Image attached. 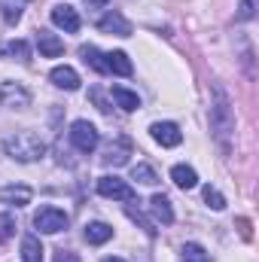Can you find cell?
Segmentation results:
<instances>
[{
    "label": "cell",
    "mask_w": 259,
    "mask_h": 262,
    "mask_svg": "<svg viewBox=\"0 0 259 262\" xmlns=\"http://www.w3.org/2000/svg\"><path fill=\"white\" fill-rule=\"evenodd\" d=\"M15 235V220H12V213H0V241H6V238H12Z\"/></svg>",
    "instance_id": "4316f807"
},
{
    "label": "cell",
    "mask_w": 259,
    "mask_h": 262,
    "mask_svg": "<svg viewBox=\"0 0 259 262\" xmlns=\"http://www.w3.org/2000/svg\"><path fill=\"white\" fill-rule=\"evenodd\" d=\"M98 31H104V34H116V37H131V21L122 15V12L110 9L104 18H98Z\"/></svg>",
    "instance_id": "9c48e42d"
},
{
    "label": "cell",
    "mask_w": 259,
    "mask_h": 262,
    "mask_svg": "<svg viewBox=\"0 0 259 262\" xmlns=\"http://www.w3.org/2000/svg\"><path fill=\"white\" fill-rule=\"evenodd\" d=\"M92 98H95V104H98L101 113H110V107H107V101H104V95H101L98 89H92Z\"/></svg>",
    "instance_id": "83f0119b"
},
{
    "label": "cell",
    "mask_w": 259,
    "mask_h": 262,
    "mask_svg": "<svg viewBox=\"0 0 259 262\" xmlns=\"http://www.w3.org/2000/svg\"><path fill=\"white\" fill-rule=\"evenodd\" d=\"M131 180H137V183H143V186H156L159 183V174H156V168H149V165H134L131 168Z\"/></svg>",
    "instance_id": "7402d4cb"
},
{
    "label": "cell",
    "mask_w": 259,
    "mask_h": 262,
    "mask_svg": "<svg viewBox=\"0 0 259 262\" xmlns=\"http://www.w3.org/2000/svg\"><path fill=\"white\" fill-rule=\"evenodd\" d=\"M101 262H125V259H119V256H110V259H101Z\"/></svg>",
    "instance_id": "4dcf8cb0"
},
{
    "label": "cell",
    "mask_w": 259,
    "mask_h": 262,
    "mask_svg": "<svg viewBox=\"0 0 259 262\" xmlns=\"http://www.w3.org/2000/svg\"><path fill=\"white\" fill-rule=\"evenodd\" d=\"M183 262H210V253L201 247V244H195V241H189V244H183Z\"/></svg>",
    "instance_id": "cb8c5ba5"
},
{
    "label": "cell",
    "mask_w": 259,
    "mask_h": 262,
    "mask_svg": "<svg viewBox=\"0 0 259 262\" xmlns=\"http://www.w3.org/2000/svg\"><path fill=\"white\" fill-rule=\"evenodd\" d=\"M104 61H107V73H119V76H131V61L125 52H110V55H104Z\"/></svg>",
    "instance_id": "d6986e66"
},
{
    "label": "cell",
    "mask_w": 259,
    "mask_h": 262,
    "mask_svg": "<svg viewBox=\"0 0 259 262\" xmlns=\"http://www.w3.org/2000/svg\"><path fill=\"white\" fill-rule=\"evenodd\" d=\"M256 9H259V0H238V18L241 21H250L256 15Z\"/></svg>",
    "instance_id": "484cf974"
},
{
    "label": "cell",
    "mask_w": 259,
    "mask_h": 262,
    "mask_svg": "<svg viewBox=\"0 0 259 262\" xmlns=\"http://www.w3.org/2000/svg\"><path fill=\"white\" fill-rule=\"evenodd\" d=\"M171 180L180 189H195L198 186V174H195V168H189V165H174L171 168Z\"/></svg>",
    "instance_id": "9a60e30c"
},
{
    "label": "cell",
    "mask_w": 259,
    "mask_h": 262,
    "mask_svg": "<svg viewBox=\"0 0 259 262\" xmlns=\"http://www.w3.org/2000/svg\"><path fill=\"white\" fill-rule=\"evenodd\" d=\"M149 134H153V140L159 146H180V140H183V134H180V128L174 122H153Z\"/></svg>",
    "instance_id": "30bf717a"
},
{
    "label": "cell",
    "mask_w": 259,
    "mask_h": 262,
    "mask_svg": "<svg viewBox=\"0 0 259 262\" xmlns=\"http://www.w3.org/2000/svg\"><path fill=\"white\" fill-rule=\"evenodd\" d=\"M67 213L61 207H40L37 213H34V226L43 232V235H58V232H64L67 229Z\"/></svg>",
    "instance_id": "277c9868"
},
{
    "label": "cell",
    "mask_w": 259,
    "mask_h": 262,
    "mask_svg": "<svg viewBox=\"0 0 259 262\" xmlns=\"http://www.w3.org/2000/svg\"><path fill=\"white\" fill-rule=\"evenodd\" d=\"M37 49H40V55L43 58H58V55H64V40H58L52 31H37Z\"/></svg>",
    "instance_id": "8fae6325"
},
{
    "label": "cell",
    "mask_w": 259,
    "mask_h": 262,
    "mask_svg": "<svg viewBox=\"0 0 259 262\" xmlns=\"http://www.w3.org/2000/svg\"><path fill=\"white\" fill-rule=\"evenodd\" d=\"M79 55H82V61L92 67L95 73H107V61H104V55H101L95 46H82V49H79Z\"/></svg>",
    "instance_id": "44dd1931"
},
{
    "label": "cell",
    "mask_w": 259,
    "mask_h": 262,
    "mask_svg": "<svg viewBox=\"0 0 259 262\" xmlns=\"http://www.w3.org/2000/svg\"><path fill=\"white\" fill-rule=\"evenodd\" d=\"M0 55H12V58H18V61H31V46H28L25 40H12V43L0 46Z\"/></svg>",
    "instance_id": "603a6c76"
},
{
    "label": "cell",
    "mask_w": 259,
    "mask_h": 262,
    "mask_svg": "<svg viewBox=\"0 0 259 262\" xmlns=\"http://www.w3.org/2000/svg\"><path fill=\"white\" fill-rule=\"evenodd\" d=\"M70 143L79 149V152H95V146L101 143V134L98 128L89 122V119H76L70 125Z\"/></svg>",
    "instance_id": "3957f363"
},
{
    "label": "cell",
    "mask_w": 259,
    "mask_h": 262,
    "mask_svg": "<svg viewBox=\"0 0 259 262\" xmlns=\"http://www.w3.org/2000/svg\"><path fill=\"white\" fill-rule=\"evenodd\" d=\"M3 152L15 162H40L46 156V143L34 134V131H15L9 137H3Z\"/></svg>",
    "instance_id": "7a4b0ae2"
},
{
    "label": "cell",
    "mask_w": 259,
    "mask_h": 262,
    "mask_svg": "<svg viewBox=\"0 0 259 262\" xmlns=\"http://www.w3.org/2000/svg\"><path fill=\"white\" fill-rule=\"evenodd\" d=\"M49 79H52V85H58V89H64V92H76V89H79V73L67 64L52 67Z\"/></svg>",
    "instance_id": "7c38bea8"
},
{
    "label": "cell",
    "mask_w": 259,
    "mask_h": 262,
    "mask_svg": "<svg viewBox=\"0 0 259 262\" xmlns=\"http://www.w3.org/2000/svg\"><path fill=\"white\" fill-rule=\"evenodd\" d=\"M55 262H79V256L70 253V250H58V253H55Z\"/></svg>",
    "instance_id": "f1b7e54d"
},
{
    "label": "cell",
    "mask_w": 259,
    "mask_h": 262,
    "mask_svg": "<svg viewBox=\"0 0 259 262\" xmlns=\"http://www.w3.org/2000/svg\"><path fill=\"white\" fill-rule=\"evenodd\" d=\"M52 25L61 28L64 34H76L82 21H79V12H76L70 3H55V6H52Z\"/></svg>",
    "instance_id": "ba28073f"
},
{
    "label": "cell",
    "mask_w": 259,
    "mask_h": 262,
    "mask_svg": "<svg viewBox=\"0 0 259 262\" xmlns=\"http://www.w3.org/2000/svg\"><path fill=\"white\" fill-rule=\"evenodd\" d=\"M113 101H116V107H122L125 113H134L137 107H140V98H137V92H131L125 85H113Z\"/></svg>",
    "instance_id": "5bb4252c"
},
{
    "label": "cell",
    "mask_w": 259,
    "mask_h": 262,
    "mask_svg": "<svg viewBox=\"0 0 259 262\" xmlns=\"http://www.w3.org/2000/svg\"><path fill=\"white\" fill-rule=\"evenodd\" d=\"M210 131H213V140L220 143V149L229 152L232 137H235V110H232L229 92L220 82H213V98H210Z\"/></svg>",
    "instance_id": "6da1fadb"
},
{
    "label": "cell",
    "mask_w": 259,
    "mask_h": 262,
    "mask_svg": "<svg viewBox=\"0 0 259 262\" xmlns=\"http://www.w3.org/2000/svg\"><path fill=\"white\" fill-rule=\"evenodd\" d=\"M0 107H6V110H25V107H31V92L21 82H3L0 85Z\"/></svg>",
    "instance_id": "5b68a950"
},
{
    "label": "cell",
    "mask_w": 259,
    "mask_h": 262,
    "mask_svg": "<svg viewBox=\"0 0 259 262\" xmlns=\"http://www.w3.org/2000/svg\"><path fill=\"white\" fill-rule=\"evenodd\" d=\"M0 198H3L6 204L21 207V204L31 201V189H28V186H3V189H0Z\"/></svg>",
    "instance_id": "ffe728a7"
},
{
    "label": "cell",
    "mask_w": 259,
    "mask_h": 262,
    "mask_svg": "<svg viewBox=\"0 0 259 262\" xmlns=\"http://www.w3.org/2000/svg\"><path fill=\"white\" fill-rule=\"evenodd\" d=\"M21 262H43V244L37 235L21 238Z\"/></svg>",
    "instance_id": "e0dca14e"
},
{
    "label": "cell",
    "mask_w": 259,
    "mask_h": 262,
    "mask_svg": "<svg viewBox=\"0 0 259 262\" xmlns=\"http://www.w3.org/2000/svg\"><path fill=\"white\" fill-rule=\"evenodd\" d=\"M110 238H113V229H110L107 223L98 220V223H89V226H85V241H89V244H107Z\"/></svg>",
    "instance_id": "ac0fdd59"
},
{
    "label": "cell",
    "mask_w": 259,
    "mask_h": 262,
    "mask_svg": "<svg viewBox=\"0 0 259 262\" xmlns=\"http://www.w3.org/2000/svg\"><path fill=\"white\" fill-rule=\"evenodd\" d=\"M134 152V146H131L128 137H116L107 149H104V156H101V162L107 165V168H119V165H128V156Z\"/></svg>",
    "instance_id": "52a82bcc"
},
{
    "label": "cell",
    "mask_w": 259,
    "mask_h": 262,
    "mask_svg": "<svg viewBox=\"0 0 259 262\" xmlns=\"http://www.w3.org/2000/svg\"><path fill=\"white\" fill-rule=\"evenodd\" d=\"M98 195L113 198V201H134V189L119 177H98Z\"/></svg>",
    "instance_id": "8992f818"
},
{
    "label": "cell",
    "mask_w": 259,
    "mask_h": 262,
    "mask_svg": "<svg viewBox=\"0 0 259 262\" xmlns=\"http://www.w3.org/2000/svg\"><path fill=\"white\" fill-rule=\"evenodd\" d=\"M82 3H85L89 9H104V6H107L110 0H82Z\"/></svg>",
    "instance_id": "f546056e"
},
{
    "label": "cell",
    "mask_w": 259,
    "mask_h": 262,
    "mask_svg": "<svg viewBox=\"0 0 259 262\" xmlns=\"http://www.w3.org/2000/svg\"><path fill=\"white\" fill-rule=\"evenodd\" d=\"M204 204L213 207V210H223L226 207V198H223V192L217 186H204Z\"/></svg>",
    "instance_id": "d4e9b609"
},
{
    "label": "cell",
    "mask_w": 259,
    "mask_h": 262,
    "mask_svg": "<svg viewBox=\"0 0 259 262\" xmlns=\"http://www.w3.org/2000/svg\"><path fill=\"white\" fill-rule=\"evenodd\" d=\"M149 213H153L156 223H162V226H171V223H174V207H171L168 195H162V192H156V195L149 198Z\"/></svg>",
    "instance_id": "4fadbf2b"
},
{
    "label": "cell",
    "mask_w": 259,
    "mask_h": 262,
    "mask_svg": "<svg viewBox=\"0 0 259 262\" xmlns=\"http://www.w3.org/2000/svg\"><path fill=\"white\" fill-rule=\"evenodd\" d=\"M28 9V0H0V15L6 25H15Z\"/></svg>",
    "instance_id": "2e32d148"
}]
</instances>
